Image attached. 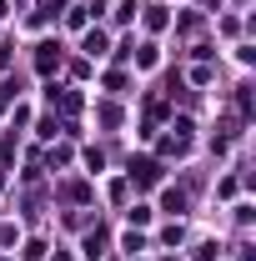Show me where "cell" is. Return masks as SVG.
Instances as JSON below:
<instances>
[{"mask_svg": "<svg viewBox=\"0 0 256 261\" xmlns=\"http://www.w3.org/2000/svg\"><path fill=\"white\" fill-rule=\"evenodd\" d=\"M131 176H136V186H156V181H161V166L156 161H136V166H131Z\"/></svg>", "mask_w": 256, "mask_h": 261, "instance_id": "1", "label": "cell"}, {"mask_svg": "<svg viewBox=\"0 0 256 261\" xmlns=\"http://www.w3.org/2000/svg\"><path fill=\"white\" fill-rule=\"evenodd\" d=\"M56 61H61V56H56V45H40V56H35V65H40V70H50Z\"/></svg>", "mask_w": 256, "mask_h": 261, "instance_id": "2", "label": "cell"}, {"mask_svg": "<svg viewBox=\"0 0 256 261\" xmlns=\"http://www.w3.org/2000/svg\"><path fill=\"white\" fill-rule=\"evenodd\" d=\"M100 246H106V231H91L86 236V256H100Z\"/></svg>", "mask_w": 256, "mask_h": 261, "instance_id": "3", "label": "cell"}, {"mask_svg": "<svg viewBox=\"0 0 256 261\" xmlns=\"http://www.w3.org/2000/svg\"><path fill=\"white\" fill-rule=\"evenodd\" d=\"M86 50H91V56H96V50H106V35L91 31V35H86Z\"/></svg>", "mask_w": 256, "mask_h": 261, "instance_id": "4", "label": "cell"}]
</instances>
